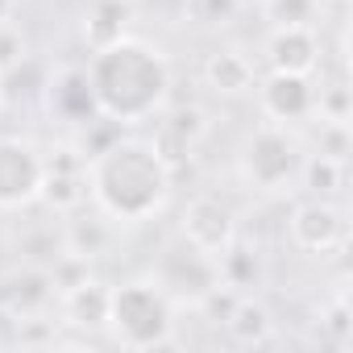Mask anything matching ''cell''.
<instances>
[{"mask_svg":"<svg viewBox=\"0 0 353 353\" xmlns=\"http://www.w3.org/2000/svg\"><path fill=\"white\" fill-rule=\"evenodd\" d=\"M320 34L316 26H270L262 42V63L266 71H291V75H316L320 67Z\"/></svg>","mask_w":353,"mask_h":353,"instance_id":"cell-13","label":"cell"},{"mask_svg":"<svg viewBox=\"0 0 353 353\" xmlns=\"http://www.w3.org/2000/svg\"><path fill=\"white\" fill-rule=\"evenodd\" d=\"M92 200V183H88V154L67 141L59 150L46 154V179L38 192V204H46L54 216H71L79 208H88Z\"/></svg>","mask_w":353,"mask_h":353,"instance_id":"cell-8","label":"cell"},{"mask_svg":"<svg viewBox=\"0 0 353 353\" xmlns=\"http://www.w3.org/2000/svg\"><path fill=\"white\" fill-rule=\"evenodd\" d=\"M42 179H46V150L34 137L0 133V212L34 208Z\"/></svg>","mask_w":353,"mask_h":353,"instance_id":"cell-6","label":"cell"},{"mask_svg":"<svg viewBox=\"0 0 353 353\" xmlns=\"http://www.w3.org/2000/svg\"><path fill=\"white\" fill-rule=\"evenodd\" d=\"M345 179H349V162H345V158H328V154H316V150H307V154H303V166H299V188H303L307 196L341 200Z\"/></svg>","mask_w":353,"mask_h":353,"instance_id":"cell-20","label":"cell"},{"mask_svg":"<svg viewBox=\"0 0 353 353\" xmlns=\"http://www.w3.org/2000/svg\"><path fill=\"white\" fill-rule=\"evenodd\" d=\"M225 332L237 345H270L274 341V312L258 295H237L233 312L225 316Z\"/></svg>","mask_w":353,"mask_h":353,"instance_id":"cell-19","label":"cell"},{"mask_svg":"<svg viewBox=\"0 0 353 353\" xmlns=\"http://www.w3.org/2000/svg\"><path fill=\"white\" fill-rule=\"evenodd\" d=\"M303 141L274 121H262L250 129V137L237 150V174L241 183L266 196H287L299 188V166H303Z\"/></svg>","mask_w":353,"mask_h":353,"instance_id":"cell-4","label":"cell"},{"mask_svg":"<svg viewBox=\"0 0 353 353\" xmlns=\"http://www.w3.org/2000/svg\"><path fill=\"white\" fill-rule=\"evenodd\" d=\"M150 279H154L174 303H179V307H200V303L208 299V291L221 287L216 258L204 254V250H196V245L183 241V237H174V241L162 245V254H158Z\"/></svg>","mask_w":353,"mask_h":353,"instance_id":"cell-5","label":"cell"},{"mask_svg":"<svg viewBox=\"0 0 353 353\" xmlns=\"http://www.w3.org/2000/svg\"><path fill=\"white\" fill-rule=\"evenodd\" d=\"M88 183L92 204L104 216H112L117 225H145L166 208L174 192V166L162 158L154 137L117 133L88 158Z\"/></svg>","mask_w":353,"mask_h":353,"instance_id":"cell-1","label":"cell"},{"mask_svg":"<svg viewBox=\"0 0 353 353\" xmlns=\"http://www.w3.org/2000/svg\"><path fill=\"white\" fill-rule=\"evenodd\" d=\"M200 79H204V88H208L212 96L233 100V96L254 92V83H258V63H254L241 46H216V50L204 59Z\"/></svg>","mask_w":353,"mask_h":353,"instance_id":"cell-14","label":"cell"},{"mask_svg":"<svg viewBox=\"0 0 353 353\" xmlns=\"http://www.w3.org/2000/svg\"><path fill=\"white\" fill-rule=\"evenodd\" d=\"M287 241L312 258L341 254L349 245V216H345L341 200H320V196L299 200L287 216Z\"/></svg>","mask_w":353,"mask_h":353,"instance_id":"cell-7","label":"cell"},{"mask_svg":"<svg viewBox=\"0 0 353 353\" xmlns=\"http://www.w3.org/2000/svg\"><path fill=\"white\" fill-rule=\"evenodd\" d=\"M174 316H179V303L150 274H141V279H125L108 291L104 332L121 349H162L174 341Z\"/></svg>","mask_w":353,"mask_h":353,"instance_id":"cell-3","label":"cell"},{"mask_svg":"<svg viewBox=\"0 0 353 353\" xmlns=\"http://www.w3.org/2000/svg\"><path fill=\"white\" fill-rule=\"evenodd\" d=\"M129 21H133L129 0H88V9H83V42H88V50H100V46L125 38Z\"/></svg>","mask_w":353,"mask_h":353,"instance_id":"cell-18","label":"cell"},{"mask_svg":"<svg viewBox=\"0 0 353 353\" xmlns=\"http://www.w3.org/2000/svg\"><path fill=\"white\" fill-rule=\"evenodd\" d=\"M332 5H341V9H345V5H349V0H332Z\"/></svg>","mask_w":353,"mask_h":353,"instance_id":"cell-30","label":"cell"},{"mask_svg":"<svg viewBox=\"0 0 353 353\" xmlns=\"http://www.w3.org/2000/svg\"><path fill=\"white\" fill-rule=\"evenodd\" d=\"M316 154H328V158H345L349 162V125L320 121V129H316Z\"/></svg>","mask_w":353,"mask_h":353,"instance_id":"cell-27","label":"cell"},{"mask_svg":"<svg viewBox=\"0 0 353 353\" xmlns=\"http://www.w3.org/2000/svg\"><path fill=\"white\" fill-rule=\"evenodd\" d=\"M216 270H221V283L237 295H258V287L266 283V258L258 245L241 241V233L216 254Z\"/></svg>","mask_w":353,"mask_h":353,"instance_id":"cell-17","label":"cell"},{"mask_svg":"<svg viewBox=\"0 0 353 353\" xmlns=\"http://www.w3.org/2000/svg\"><path fill=\"white\" fill-rule=\"evenodd\" d=\"M17 258L21 262H30V266H54L63 254H67V241H63V225H38V229H30L17 245Z\"/></svg>","mask_w":353,"mask_h":353,"instance_id":"cell-21","label":"cell"},{"mask_svg":"<svg viewBox=\"0 0 353 353\" xmlns=\"http://www.w3.org/2000/svg\"><path fill=\"white\" fill-rule=\"evenodd\" d=\"M83 71L96 92L100 117L117 121L121 129H133V125H145L150 117H158L174 88L170 59L162 54V46L133 38V34L92 50Z\"/></svg>","mask_w":353,"mask_h":353,"instance_id":"cell-2","label":"cell"},{"mask_svg":"<svg viewBox=\"0 0 353 353\" xmlns=\"http://www.w3.org/2000/svg\"><path fill=\"white\" fill-rule=\"evenodd\" d=\"M117 221L112 216H104L100 208H79V212H71V221L63 225V241H67V254H75V258H83L88 266L92 262H100V258H108L112 254V245H117Z\"/></svg>","mask_w":353,"mask_h":353,"instance_id":"cell-15","label":"cell"},{"mask_svg":"<svg viewBox=\"0 0 353 353\" xmlns=\"http://www.w3.org/2000/svg\"><path fill=\"white\" fill-rule=\"evenodd\" d=\"M324 0H262V17L270 26H316Z\"/></svg>","mask_w":353,"mask_h":353,"instance_id":"cell-23","label":"cell"},{"mask_svg":"<svg viewBox=\"0 0 353 353\" xmlns=\"http://www.w3.org/2000/svg\"><path fill=\"white\" fill-rule=\"evenodd\" d=\"M5 17H13V0H0V21Z\"/></svg>","mask_w":353,"mask_h":353,"instance_id":"cell-28","label":"cell"},{"mask_svg":"<svg viewBox=\"0 0 353 353\" xmlns=\"http://www.w3.org/2000/svg\"><path fill=\"white\" fill-rule=\"evenodd\" d=\"M254 92H258V108H262V117L274 121V125L295 129V125L312 121V112H316V79H312V75L266 71V75H258Z\"/></svg>","mask_w":353,"mask_h":353,"instance_id":"cell-9","label":"cell"},{"mask_svg":"<svg viewBox=\"0 0 353 353\" xmlns=\"http://www.w3.org/2000/svg\"><path fill=\"white\" fill-rule=\"evenodd\" d=\"M5 104H9V96H5V75H0V112H5Z\"/></svg>","mask_w":353,"mask_h":353,"instance_id":"cell-29","label":"cell"},{"mask_svg":"<svg viewBox=\"0 0 353 353\" xmlns=\"http://www.w3.org/2000/svg\"><path fill=\"white\" fill-rule=\"evenodd\" d=\"M241 229H237V212H233V204L229 200H221V196H192L188 204H183V212H179V237L183 241H192L196 250H204V254H221L233 237H237Z\"/></svg>","mask_w":353,"mask_h":353,"instance_id":"cell-10","label":"cell"},{"mask_svg":"<svg viewBox=\"0 0 353 353\" xmlns=\"http://www.w3.org/2000/svg\"><path fill=\"white\" fill-rule=\"evenodd\" d=\"M320 328H324V341L332 349H349L353 345V320H349V295L336 291L328 299V307L320 312Z\"/></svg>","mask_w":353,"mask_h":353,"instance_id":"cell-24","label":"cell"},{"mask_svg":"<svg viewBox=\"0 0 353 353\" xmlns=\"http://www.w3.org/2000/svg\"><path fill=\"white\" fill-rule=\"evenodd\" d=\"M26 59H30V38H26V30L13 17H5L0 21V75L17 71Z\"/></svg>","mask_w":353,"mask_h":353,"instance_id":"cell-25","label":"cell"},{"mask_svg":"<svg viewBox=\"0 0 353 353\" xmlns=\"http://www.w3.org/2000/svg\"><path fill=\"white\" fill-rule=\"evenodd\" d=\"M108 291H112V283H104V279H96V274H88V279H79L75 287L59 291L63 324H71V328H88V332H100L104 320H108Z\"/></svg>","mask_w":353,"mask_h":353,"instance_id":"cell-16","label":"cell"},{"mask_svg":"<svg viewBox=\"0 0 353 353\" xmlns=\"http://www.w3.org/2000/svg\"><path fill=\"white\" fill-rule=\"evenodd\" d=\"M42 100H46L50 121H59V125H67V129H83L88 121L100 117V108H96V92H92L88 71H83L79 63L59 67V71L42 83Z\"/></svg>","mask_w":353,"mask_h":353,"instance_id":"cell-11","label":"cell"},{"mask_svg":"<svg viewBox=\"0 0 353 353\" xmlns=\"http://www.w3.org/2000/svg\"><path fill=\"white\" fill-rule=\"evenodd\" d=\"M349 83L345 79H320L316 83V112L312 121H336V125H349Z\"/></svg>","mask_w":353,"mask_h":353,"instance_id":"cell-22","label":"cell"},{"mask_svg":"<svg viewBox=\"0 0 353 353\" xmlns=\"http://www.w3.org/2000/svg\"><path fill=\"white\" fill-rule=\"evenodd\" d=\"M188 13H192V21H200L208 30H221V26L237 21L241 0H188Z\"/></svg>","mask_w":353,"mask_h":353,"instance_id":"cell-26","label":"cell"},{"mask_svg":"<svg viewBox=\"0 0 353 353\" xmlns=\"http://www.w3.org/2000/svg\"><path fill=\"white\" fill-rule=\"evenodd\" d=\"M54 295H59V287H54L46 266L21 262L17 270L0 274V312H5L9 320H17V324L21 320H38Z\"/></svg>","mask_w":353,"mask_h":353,"instance_id":"cell-12","label":"cell"}]
</instances>
